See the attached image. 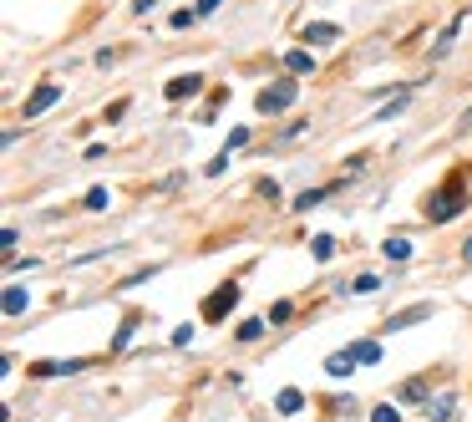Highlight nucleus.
<instances>
[{
  "label": "nucleus",
  "mask_w": 472,
  "mask_h": 422,
  "mask_svg": "<svg viewBox=\"0 0 472 422\" xmlns=\"http://www.w3.org/2000/svg\"><path fill=\"white\" fill-rule=\"evenodd\" d=\"M462 255H467V260H472V239H467V244H462Z\"/></svg>",
  "instance_id": "24"
},
{
  "label": "nucleus",
  "mask_w": 472,
  "mask_h": 422,
  "mask_svg": "<svg viewBox=\"0 0 472 422\" xmlns=\"http://www.w3.org/2000/svg\"><path fill=\"white\" fill-rule=\"evenodd\" d=\"M295 97H299V81H274V87L259 92V112H285Z\"/></svg>",
  "instance_id": "2"
},
{
  "label": "nucleus",
  "mask_w": 472,
  "mask_h": 422,
  "mask_svg": "<svg viewBox=\"0 0 472 422\" xmlns=\"http://www.w3.org/2000/svg\"><path fill=\"white\" fill-rule=\"evenodd\" d=\"M219 11V0H198V15H213Z\"/></svg>",
  "instance_id": "23"
},
{
  "label": "nucleus",
  "mask_w": 472,
  "mask_h": 422,
  "mask_svg": "<svg viewBox=\"0 0 472 422\" xmlns=\"http://www.w3.org/2000/svg\"><path fill=\"white\" fill-rule=\"evenodd\" d=\"M305 41H315V46L340 41V26H335V20H310V26H305Z\"/></svg>",
  "instance_id": "6"
},
{
  "label": "nucleus",
  "mask_w": 472,
  "mask_h": 422,
  "mask_svg": "<svg viewBox=\"0 0 472 422\" xmlns=\"http://www.w3.org/2000/svg\"><path fill=\"white\" fill-rule=\"evenodd\" d=\"M462 204H467L462 178H447L437 194L426 199V219H432V224H447V219H457V214H462Z\"/></svg>",
  "instance_id": "1"
},
{
  "label": "nucleus",
  "mask_w": 472,
  "mask_h": 422,
  "mask_svg": "<svg viewBox=\"0 0 472 422\" xmlns=\"http://www.w3.org/2000/svg\"><path fill=\"white\" fill-rule=\"evenodd\" d=\"M401 397H406V402H417V397H426V382H406V387H401Z\"/></svg>",
  "instance_id": "21"
},
{
  "label": "nucleus",
  "mask_w": 472,
  "mask_h": 422,
  "mask_svg": "<svg viewBox=\"0 0 472 422\" xmlns=\"http://www.w3.org/2000/svg\"><path fill=\"white\" fill-rule=\"evenodd\" d=\"M285 67H290V77H305V72H315V56L310 51H290Z\"/></svg>",
  "instance_id": "9"
},
{
  "label": "nucleus",
  "mask_w": 472,
  "mask_h": 422,
  "mask_svg": "<svg viewBox=\"0 0 472 422\" xmlns=\"http://www.w3.org/2000/svg\"><path fill=\"white\" fill-rule=\"evenodd\" d=\"M274 407H280V412H285V417H295V412H299V407H305V397H299V392H295V387H285V392H280V397H274Z\"/></svg>",
  "instance_id": "11"
},
{
  "label": "nucleus",
  "mask_w": 472,
  "mask_h": 422,
  "mask_svg": "<svg viewBox=\"0 0 472 422\" xmlns=\"http://www.w3.org/2000/svg\"><path fill=\"white\" fill-rule=\"evenodd\" d=\"M462 128H472V107H467V117H462Z\"/></svg>",
  "instance_id": "25"
},
{
  "label": "nucleus",
  "mask_w": 472,
  "mask_h": 422,
  "mask_svg": "<svg viewBox=\"0 0 472 422\" xmlns=\"http://www.w3.org/2000/svg\"><path fill=\"white\" fill-rule=\"evenodd\" d=\"M310 249H315V260H330V255H335V239H330V235H315Z\"/></svg>",
  "instance_id": "16"
},
{
  "label": "nucleus",
  "mask_w": 472,
  "mask_h": 422,
  "mask_svg": "<svg viewBox=\"0 0 472 422\" xmlns=\"http://www.w3.org/2000/svg\"><path fill=\"white\" fill-rule=\"evenodd\" d=\"M381 249H386V260H406L412 255V239H386Z\"/></svg>",
  "instance_id": "15"
},
{
  "label": "nucleus",
  "mask_w": 472,
  "mask_h": 422,
  "mask_svg": "<svg viewBox=\"0 0 472 422\" xmlns=\"http://www.w3.org/2000/svg\"><path fill=\"white\" fill-rule=\"evenodd\" d=\"M107 204H112V194H107V188H92V194H87V209H107Z\"/></svg>",
  "instance_id": "20"
},
{
  "label": "nucleus",
  "mask_w": 472,
  "mask_h": 422,
  "mask_svg": "<svg viewBox=\"0 0 472 422\" xmlns=\"http://www.w3.org/2000/svg\"><path fill=\"white\" fill-rule=\"evenodd\" d=\"M325 194H330V188H305V194H299V199H295V209H315V204H320V199H325Z\"/></svg>",
  "instance_id": "17"
},
{
  "label": "nucleus",
  "mask_w": 472,
  "mask_h": 422,
  "mask_svg": "<svg viewBox=\"0 0 472 422\" xmlns=\"http://www.w3.org/2000/svg\"><path fill=\"white\" fill-rule=\"evenodd\" d=\"M426 315H432V305H406V310H396L391 315V321H386V326H391V331H406V326H417V321H426Z\"/></svg>",
  "instance_id": "5"
},
{
  "label": "nucleus",
  "mask_w": 472,
  "mask_h": 422,
  "mask_svg": "<svg viewBox=\"0 0 472 422\" xmlns=\"http://www.w3.org/2000/svg\"><path fill=\"white\" fill-rule=\"evenodd\" d=\"M325 371H330V376H351V371H356V356H351V351H335L330 362H325Z\"/></svg>",
  "instance_id": "12"
},
{
  "label": "nucleus",
  "mask_w": 472,
  "mask_h": 422,
  "mask_svg": "<svg viewBox=\"0 0 472 422\" xmlns=\"http://www.w3.org/2000/svg\"><path fill=\"white\" fill-rule=\"evenodd\" d=\"M20 310H26V290L11 285V290H6V315H20Z\"/></svg>",
  "instance_id": "14"
},
{
  "label": "nucleus",
  "mask_w": 472,
  "mask_h": 422,
  "mask_svg": "<svg viewBox=\"0 0 472 422\" xmlns=\"http://www.w3.org/2000/svg\"><path fill=\"white\" fill-rule=\"evenodd\" d=\"M56 97H61V87H56V81H41V87L26 97V122H31V117H41V112H46Z\"/></svg>",
  "instance_id": "4"
},
{
  "label": "nucleus",
  "mask_w": 472,
  "mask_h": 422,
  "mask_svg": "<svg viewBox=\"0 0 472 422\" xmlns=\"http://www.w3.org/2000/svg\"><path fill=\"white\" fill-rule=\"evenodd\" d=\"M259 336H264V321H244L239 326V341H259Z\"/></svg>",
  "instance_id": "18"
},
{
  "label": "nucleus",
  "mask_w": 472,
  "mask_h": 422,
  "mask_svg": "<svg viewBox=\"0 0 472 422\" xmlns=\"http://www.w3.org/2000/svg\"><path fill=\"white\" fill-rule=\"evenodd\" d=\"M371 422H401V412H396V407H376Z\"/></svg>",
  "instance_id": "22"
},
{
  "label": "nucleus",
  "mask_w": 472,
  "mask_h": 422,
  "mask_svg": "<svg viewBox=\"0 0 472 422\" xmlns=\"http://www.w3.org/2000/svg\"><path fill=\"white\" fill-rule=\"evenodd\" d=\"M351 356H356V362H381V346H376V341H356Z\"/></svg>",
  "instance_id": "13"
},
{
  "label": "nucleus",
  "mask_w": 472,
  "mask_h": 422,
  "mask_svg": "<svg viewBox=\"0 0 472 422\" xmlns=\"http://www.w3.org/2000/svg\"><path fill=\"white\" fill-rule=\"evenodd\" d=\"M81 367H87V362H36V376H61V371H81Z\"/></svg>",
  "instance_id": "8"
},
{
  "label": "nucleus",
  "mask_w": 472,
  "mask_h": 422,
  "mask_svg": "<svg viewBox=\"0 0 472 422\" xmlns=\"http://www.w3.org/2000/svg\"><path fill=\"white\" fill-rule=\"evenodd\" d=\"M351 290H356V295H376V290H381V280H376V275H360Z\"/></svg>",
  "instance_id": "19"
},
{
  "label": "nucleus",
  "mask_w": 472,
  "mask_h": 422,
  "mask_svg": "<svg viewBox=\"0 0 472 422\" xmlns=\"http://www.w3.org/2000/svg\"><path fill=\"white\" fill-rule=\"evenodd\" d=\"M198 87H203V77H173V81H168V102H183V97H193Z\"/></svg>",
  "instance_id": "7"
},
{
  "label": "nucleus",
  "mask_w": 472,
  "mask_h": 422,
  "mask_svg": "<svg viewBox=\"0 0 472 422\" xmlns=\"http://www.w3.org/2000/svg\"><path fill=\"white\" fill-rule=\"evenodd\" d=\"M234 305H239V285H219V290L203 301V321H219V315H229Z\"/></svg>",
  "instance_id": "3"
},
{
  "label": "nucleus",
  "mask_w": 472,
  "mask_h": 422,
  "mask_svg": "<svg viewBox=\"0 0 472 422\" xmlns=\"http://www.w3.org/2000/svg\"><path fill=\"white\" fill-rule=\"evenodd\" d=\"M452 412H457L452 397H437V402H426V417H432V422H452Z\"/></svg>",
  "instance_id": "10"
}]
</instances>
